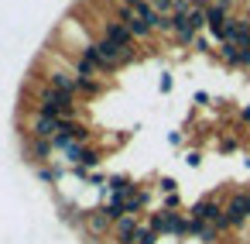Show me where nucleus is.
I'll use <instances>...</instances> for the list:
<instances>
[{"instance_id": "obj_1", "label": "nucleus", "mask_w": 250, "mask_h": 244, "mask_svg": "<svg viewBox=\"0 0 250 244\" xmlns=\"http://www.w3.org/2000/svg\"><path fill=\"white\" fill-rule=\"evenodd\" d=\"M31 107H35V114H48V117H62V121L76 117V110H79L76 97H69V93H62L48 83H38L31 90Z\"/></svg>"}, {"instance_id": "obj_2", "label": "nucleus", "mask_w": 250, "mask_h": 244, "mask_svg": "<svg viewBox=\"0 0 250 244\" xmlns=\"http://www.w3.org/2000/svg\"><path fill=\"white\" fill-rule=\"evenodd\" d=\"M113 223H117V220H113V217L103 210V203H100V206L86 210V223H83V230H86L93 241H100V237H106V234L113 230Z\"/></svg>"}, {"instance_id": "obj_3", "label": "nucleus", "mask_w": 250, "mask_h": 244, "mask_svg": "<svg viewBox=\"0 0 250 244\" xmlns=\"http://www.w3.org/2000/svg\"><path fill=\"white\" fill-rule=\"evenodd\" d=\"M62 117H48V114H31V124H28V138H45V141H52V138H59L62 134Z\"/></svg>"}, {"instance_id": "obj_4", "label": "nucleus", "mask_w": 250, "mask_h": 244, "mask_svg": "<svg viewBox=\"0 0 250 244\" xmlns=\"http://www.w3.org/2000/svg\"><path fill=\"white\" fill-rule=\"evenodd\" d=\"M113 18H117V21H120V24H124V28H127L137 42H147V38L154 35V31H151V28L137 18V11H134V7H127V4H117V14H113Z\"/></svg>"}, {"instance_id": "obj_5", "label": "nucleus", "mask_w": 250, "mask_h": 244, "mask_svg": "<svg viewBox=\"0 0 250 244\" xmlns=\"http://www.w3.org/2000/svg\"><path fill=\"white\" fill-rule=\"evenodd\" d=\"M188 217H192V220H199V223H216V220L223 217V203H219V199H212V196H206V199L192 203Z\"/></svg>"}, {"instance_id": "obj_6", "label": "nucleus", "mask_w": 250, "mask_h": 244, "mask_svg": "<svg viewBox=\"0 0 250 244\" xmlns=\"http://www.w3.org/2000/svg\"><path fill=\"white\" fill-rule=\"evenodd\" d=\"M24 155H28L35 165H48V162H52V155H55V145H52V141H45V138H28Z\"/></svg>"}, {"instance_id": "obj_7", "label": "nucleus", "mask_w": 250, "mask_h": 244, "mask_svg": "<svg viewBox=\"0 0 250 244\" xmlns=\"http://www.w3.org/2000/svg\"><path fill=\"white\" fill-rule=\"evenodd\" d=\"M137 230H141V220L137 217H120L117 223H113V230H110V237L117 241V244H134V237H137Z\"/></svg>"}, {"instance_id": "obj_8", "label": "nucleus", "mask_w": 250, "mask_h": 244, "mask_svg": "<svg viewBox=\"0 0 250 244\" xmlns=\"http://www.w3.org/2000/svg\"><path fill=\"white\" fill-rule=\"evenodd\" d=\"M100 38H110V42H117L120 49H134V42H137V38H134V35L117 21V18H110V21L103 24V35H100Z\"/></svg>"}, {"instance_id": "obj_9", "label": "nucleus", "mask_w": 250, "mask_h": 244, "mask_svg": "<svg viewBox=\"0 0 250 244\" xmlns=\"http://www.w3.org/2000/svg\"><path fill=\"white\" fill-rule=\"evenodd\" d=\"M106 189H110L113 196H130L137 186H134V179H130V175L117 172V175H106Z\"/></svg>"}, {"instance_id": "obj_10", "label": "nucleus", "mask_w": 250, "mask_h": 244, "mask_svg": "<svg viewBox=\"0 0 250 244\" xmlns=\"http://www.w3.org/2000/svg\"><path fill=\"white\" fill-rule=\"evenodd\" d=\"M161 241V234L151 227V223H141V230H137V237H134V244H158Z\"/></svg>"}, {"instance_id": "obj_11", "label": "nucleus", "mask_w": 250, "mask_h": 244, "mask_svg": "<svg viewBox=\"0 0 250 244\" xmlns=\"http://www.w3.org/2000/svg\"><path fill=\"white\" fill-rule=\"evenodd\" d=\"M38 179H42V182H59V179H62V169H55V165H42V169H38Z\"/></svg>"}, {"instance_id": "obj_12", "label": "nucleus", "mask_w": 250, "mask_h": 244, "mask_svg": "<svg viewBox=\"0 0 250 244\" xmlns=\"http://www.w3.org/2000/svg\"><path fill=\"white\" fill-rule=\"evenodd\" d=\"M151 7H154L158 14H165V18H171V11H175V0H151Z\"/></svg>"}, {"instance_id": "obj_13", "label": "nucleus", "mask_w": 250, "mask_h": 244, "mask_svg": "<svg viewBox=\"0 0 250 244\" xmlns=\"http://www.w3.org/2000/svg\"><path fill=\"white\" fill-rule=\"evenodd\" d=\"M158 186H161V193H165V196H168V193H175V189H178V182H175V179H171V175H165V179H158Z\"/></svg>"}, {"instance_id": "obj_14", "label": "nucleus", "mask_w": 250, "mask_h": 244, "mask_svg": "<svg viewBox=\"0 0 250 244\" xmlns=\"http://www.w3.org/2000/svg\"><path fill=\"white\" fill-rule=\"evenodd\" d=\"M185 162H188V165H192V169H195V165H199V162H202V155H199V151H188V155H185Z\"/></svg>"}]
</instances>
